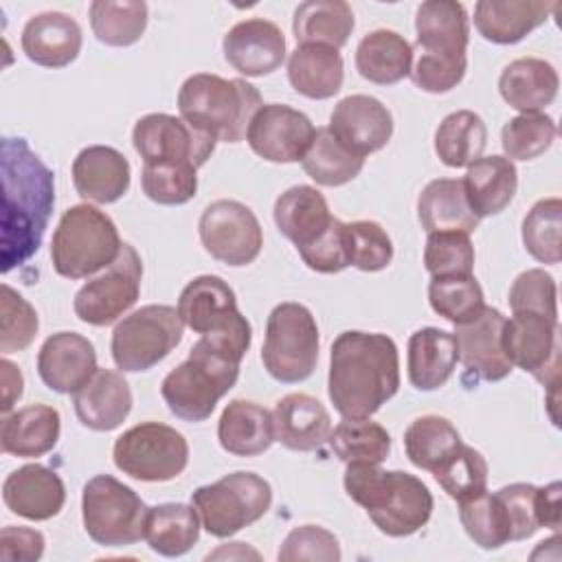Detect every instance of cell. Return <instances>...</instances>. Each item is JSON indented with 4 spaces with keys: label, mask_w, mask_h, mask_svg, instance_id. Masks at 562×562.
<instances>
[{
    "label": "cell",
    "mask_w": 562,
    "mask_h": 562,
    "mask_svg": "<svg viewBox=\"0 0 562 562\" xmlns=\"http://www.w3.org/2000/svg\"><path fill=\"white\" fill-rule=\"evenodd\" d=\"M224 59L246 77L274 72L285 59L283 31L263 18L237 22L222 42Z\"/></svg>",
    "instance_id": "44dd1931"
},
{
    "label": "cell",
    "mask_w": 562,
    "mask_h": 562,
    "mask_svg": "<svg viewBox=\"0 0 562 562\" xmlns=\"http://www.w3.org/2000/svg\"><path fill=\"white\" fill-rule=\"evenodd\" d=\"M518 173L505 156H481L468 165L463 189L472 211L479 217L498 215L514 200Z\"/></svg>",
    "instance_id": "d590c367"
},
{
    "label": "cell",
    "mask_w": 562,
    "mask_h": 562,
    "mask_svg": "<svg viewBox=\"0 0 562 562\" xmlns=\"http://www.w3.org/2000/svg\"><path fill=\"white\" fill-rule=\"evenodd\" d=\"M327 127L347 149L364 158L391 140L393 116L380 99L351 94L336 103Z\"/></svg>",
    "instance_id": "d6986e66"
},
{
    "label": "cell",
    "mask_w": 562,
    "mask_h": 562,
    "mask_svg": "<svg viewBox=\"0 0 562 562\" xmlns=\"http://www.w3.org/2000/svg\"><path fill=\"white\" fill-rule=\"evenodd\" d=\"M356 68L360 77L371 83H397L411 75L413 46L395 31H371L360 40L356 48Z\"/></svg>",
    "instance_id": "8d00e7d4"
},
{
    "label": "cell",
    "mask_w": 562,
    "mask_h": 562,
    "mask_svg": "<svg viewBox=\"0 0 562 562\" xmlns=\"http://www.w3.org/2000/svg\"><path fill=\"white\" fill-rule=\"evenodd\" d=\"M461 443L459 430L439 415H424L411 422L404 432L406 457L413 465L432 472L439 468Z\"/></svg>",
    "instance_id": "ee69618b"
},
{
    "label": "cell",
    "mask_w": 562,
    "mask_h": 562,
    "mask_svg": "<svg viewBox=\"0 0 562 562\" xmlns=\"http://www.w3.org/2000/svg\"><path fill=\"white\" fill-rule=\"evenodd\" d=\"M4 505L26 520H48L66 503V487L57 472L40 463H26L13 470L2 483Z\"/></svg>",
    "instance_id": "7402d4cb"
},
{
    "label": "cell",
    "mask_w": 562,
    "mask_h": 562,
    "mask_svg": "<svg viewBox=\"0 0 562 562\" xmlns=\"http://www.w3.org/2000/svg\"><path fill=\"white\" fill-rule=\"evenodd\" d=\"M77 419L97 432L119 428L132 411V391L123 373L97 369L94 375L72 395Z\"/></svg>",
    "instance_id": "d4e9b609"
},
{
    "label": "cell",
    "mask_w": 562,
    "mask_h": 562,
    "mask_svg": "<svg viewBox=\"0 0 562 562\" xmlns=\"http://www.w3.org/2000/svg\"><path fill=\"white\" fill-rule=\"evenodd\" d=\"M316 127L310 116L283 103H263L246 130L250 149L268 162H299L312 145Z\"/></svg>",
    "instance_id": "e0dca14e"
},
{
    "label": "cell",
    "mask_w": 562,
    "mask_h": 562,
    "mask_svg": "<svg viewBox=\"0 0 562 562\" xmlns=\"http://www.w3.org/2000/svg\"><path fill=\"white\" fill-rule=\"evenodd\" d=\"M305 173L321 187H340L351 182L364 167V158L347 149L329 127H318L310 149L303 156Z\"/></svg>",
    "instance_id": "60d3db41"
},
{
    "label": "cell",
    "mask_w": 562,
    "mask_h": 562,
    "mask_svg": "<svg viewBox=\"0 0 562 562\" xmlns=\"http://www.w3.org/2000/svg\"><path fill=\"white\" fill-rule=\"evenodd\" d=\"M92 342L77 331H57L44 340L37 353L42 382L61 395H75L97 371Z\"/></svg>",
    "instance_id": "ffe728a7"
},
{
    "label": "cell",
    "mask_w": 562,
    "mask_h": 562,
    "mask_svg": "<svg viewBox=\"0 0 562 562\" xmlns=\"http://www.w3.org/2000/svg\"><path fill=\"white\" fill-rule=\"evenodd\" d=\"M0 371H2V413L7 415L15 406V402L22 397L24 378H22V371L7 358L0 360Z\"/></svg>",
    "instance_id": "6125c7cd"
},
{
    "label": "cell",
    "mask_w": 562,
    "mask_h": 562,
    "mask_svg": "<svg viewBox=\"0 0 562 562\" xmlns=\"http://www.w3.org/2000/svg\"><path fill=\"white\" fill-rule=\"evenodd\" d=\"M200 527L202 522L193 505L162 503L147 509L145 540L158 555L178 558L198 542Z\"/></svg>",
    "instance_id": "74e56055"
},
{
    "label": "cell",
    "mask_w": 562,
    "mask_h": 562,
    "mask_svg": "<svg viewBox=\"0 0 562 562\" xmlns=\"http://www.w3.org/2000/svg\"><path fill=\"white\" fill-rule=\"evenodd\" d=\"M459 520L465 533L481 549H498L512 542V522L509 514L498 494H490L487 490L459 501Z\"/></svg>",
    "instance_id": "f6af8a7d"
},
{
    "label": "cell",
    "mask_w": 562,
    "mask_h": 562,
    "mask_svg": "<svg viewBox=\"0 0 562 562\" xmlns=\"http://www.w3.org/2000/svg\"><path fill=\"white\" fill-rule=\"evenodd\" d=\"M424 266L430 277H470L474 272V246L468 233H430L424 248Z\"/></svg>",
    "instance_id": "816d5d0a"
},
{
    "label": "cell",
    "mask_w": 562,
    "mask_h": 562,
    "mask_svg": "<svg viewBox=\"0 0 562 562\" xmlns=\"http://www.w3.org/2000/svg\"><path fill=\"white\" fill-rule=\"evenodd\" d=\"M61 430L59 411L46 404H31L4 415L0 426L2 452L13 457H42L57 446Z\"/></svg>",
    "instance_id": "d6a6232c"
},
{
    "label": "cell",
    "mask_w": 562,
    "mask_h": 562,
    "mask_svg": "<svg viewBox=\"0 0 562 562\" xmlns=\"http://www.w3.org/2000/svg\"><path fill=\"white\" fill-rule=\"evenodd\" d=\"M114 465L145 483H162L182 474L189 463V443L182 432L167 424L143 422L116 437Z\"/></svg>",
    "instance_id": "8fae6325"
},
{
    "label": "cell",
    "mask_w": 562,
    "mask_h": 562,
    "mask_svg": "<svg viewBox=\"0 0 562 562\" xmlns=\"http://www.w3.org/2000/svg\"><path fill=\"white\" fill-rule=\"evenodd\" d=\"M356 26L353 11L342 0L301 2L292 18V31L299 44H321L342 48Z\"/></svg>",
    "instance_id": "f35d334b"
},
{
    "label": "cell",
    "mask_w": 562,
    "mask_h": 562,
    "mask_svg": "<svg viewBox=\"0 0 562 562\" xmlns=\"http://www.w3.org/2000/svg\"><path fill=\"white\" fill-rule=\"evenodd\" d=\"M198 169L187 165H143V193L162 206L189 202L198 191Z\"/></svg>",
    "instance_id": "f5cc1de1"
},
{
    "label": "cell",
    "mask_w": 562,
    "mask_h": 562,
    "mask_svg": "<svg viewBox=\"0 0 562 562\" xmlns=\"http://www.w3.org/2000/svg\"><path fill=\"white\" fill-rule=\"evenodd\" d=\"M345 492L371 518V522L391 538H404L419 531L432 514L430 490L413 474L402 470H382L369 463H349L345 470Z\"/></svg>",
    "instance_id": "277c9868"
},
{
    "label": "cell",
    "mask_w": 562,
    "mask_h": 562,
    "mask_svg": "<svg viewBox=\"0 0 562 562\" xmlns=\"http://www.w3.org/2000/svg\"><path fill=\"white\" fill-rule=\"evenodd\" d=\"M417 217L428 235L446 231L470 235L481 222L468 202L463 180L457 178L430 180L419 193Z\"/></svg>",
    "instance_id": "4dcf8cb0"
},
{
    "label": "cell",
    "mask_w": 562,
    "mask_h": 562,
    "mask_svg": "<svg viewBox=\"0 0 562 562\" xmlns=\"http://www.w3.org/2000/svg\"><path fill=\"white\" fill-rule=\"evenodd\" d=\"M147 509L130 485L110 474H97L83 485V529L101 547H130L145 538Z\"/></svg>",
    "instance_id": "30bf717a"
},
{
    "label": "cell",
    "mask_w": 562,
    "mask_h": 562,
    "mask_svg": "<svg viewBox=\"0 0 562 562\" xmlns=\"http://www.w3.org/2000/svg\"><path fill=\"white\" fill-rule=\"evenodd\" d=\"M419 57L411 68L413 83L430 94L450 92L468 70V11L457 0H428L415 15Z\"/></svg>",
    "instance_id": "5b68a950"
},
{
    "label": "cell",
    "mask_w": 562,
    "mask_h": 562,
    "mask_svg": "<svg viewBox=\"0 0 562 562\" xmlns=\"http://www.w3.org/2000/svg\"><path fill=\"white\" fill-rule=\"evenodd\" d=\"M487 145V130L483 119L472 110H457L448 114L435 132V151L448 167H468L483 156Z\"/></svg>",
    "instance_id": "ab89813d"
},
{
    "label": "cell",
    "mask_w": 562,
    "mask_h": 562,
    "mask_svg": "<svg viewBox=\"0 0 562 562\" xmlns=\"http://www.w3.org/2000/svg\"><path fill=\"white\" fill-rule=\"evenodd\" d=\"M560 483L553 481L544 487H538V520L540 527L558 529L560 527Z\"/></svg>",
    "instance_id": "94428289"
},
{
    "label": "cell",
    "mask_w": 562,
    "mask_h": 562,
    "mask_svg": "<svg viewBox=\"0 0 562 562\" xmlns=\"http://www.w3.org/2000/svg\"><path fill=\"white\" fill-rule=\"evenodd\" d=\"M345 248L349 266L362 272L384 270L393 259V241L389 233L371 220L345 222Z\"/></svg>",
    "instance_id": "f907efd6"
},
{
    "label": "cell",
    "mask_w": 562,
    "mask_h": 562,
    "mask_svg": "<svg viewBox=\"0 0 562 562\" xmlns=\"http://www.w3.org/2000/svg\"><path fill=\"white\" fill-rule=\"evenodd\" d=\"M0 314V351L13 353L26 349L40 329L35 307L11 285L2 283Z\"/></svg>",
    "instance_id": "db71d44e"
},
{
    "label": "cell",
    "mask_w": 562,
    "mask_h": 562,
    "mask_svg": "<svg viewBox=\"0 0 562 562\" xmlns=\"http://www.w3.org/2000/svg\"><path fill=\"white\" fill-rule=\"evenodd\" d=\"M507 301L512 312H536L549 318H558L555 279L540 268L520 272L509 288Z\"/></svg>",
    "instance_id": "11a10c76"
},
{
    "label": "cell",
    "mask_w": 562,
    "mask_h": 562,
    "mask_svg": "<svg viewBox=\"0 0 562 562\" xmlns=\"http://www.w3.org/2000/svg\"><path fill=\"white\" fill-rule=\"evenodd\" d=\"M178 314L182 323L200 336L220 331L244 316L237 310L233 288L215 274L195 277L182 288L178 299Z\"/></svg>",
    "instance_id": "603a6c76"
},
{
    "label": "cell",
    "mask_w": 562,
    "mask_h": 562,
    "mask_svg": "<svg viewBox=\"0 0 562 562\" xmlns=\"http://www.w3.org/2000/svg\"><path fill=\"white\" fill-rule=\"evenodd\" d=\"M81 26L61 11H44L33 15L22 29L24 55L44 68H64L77 59L81 50Z\"/></svg>",
    "instance_id": "cb8c5ba5"
},
{
    "label": "cell",
    "mask_w": 562,
    "mask_h": 562,
    "mask_svg": "<svg viewBox=\"0 0 562 562\" xmlns=\"http://www.w3.org/2000/svg\"><path fill=\"white\" fill-rule=\"evenodd\" d=\"M400 389V356L393 338L342 331L331 342L327 393L342 419H369Z\"/></svg>",
    "instance_id": "3957f363"
},
{
    "label": "cell",
    "mask_w": 562,
    "mask_h": 562,
    "mask_svg": "<svg viewBox=\"0 0 562 562\" xmlns=\"http://www.w3.org/2000/svg\"><path fill=\"white\" fill-rule=\"evenodd\" d=\"M272 213L279 233L290 239L296 250L312 246L334 222L325 195L310 184H296L281 193Z\"/></svg>",
    "instance_id": "83f0119b"
},
{
    "label": "cell",
    "mask_w": 562,
    "mask_h": 562,
    "mask_svg": "<svg viewBox=\"0 0 562 562\" xmlns=\"http://www.w3.org/2000/svg\"><path fill=\"white\" fill-rule=\"evenodd\" d=\"M342 226H345V222L334 217L331 226L312 246L296 250L310 270H316L323 274H334L349 266Z\"/></svg>",
    "instance_id": "680465c9"
},
{
    "label": "cell",
    "mask_w": 562,
    "mask_h": 562,
    "mask_svg": "<svg viewBox=\"0 0 562 562\" xmlns=\"http://www.w3.org/2000/svg\"><path fill=\"white\" fill-rule=\"evenodd\" d=\"M558 70L538 57L509 61L498 77V92L520 114L542 112L558 97Z\"/></svg>",
    "instance_id": "f546056e"
},
{
    "label": "cell",
    "mask_w": 562,
    "mask_h": 562,
    "mask_svg": "<svg viewBox=\"0 0 562 562\" xmlns=\"http://www.w3.org/2000/svg\"><path fill=\"white\" fill-rule=\"evenodd\" d=\"M132 143L143 165H187L200 169L215 149V138L182 116L154 112L136 121Z\"/></svg>",
    "instance_id": "4fadbf2b"
},
{
    "label": "cell",
    "mask_w": 562,
    "mask_h": 562,
    "mask_svg": "<svg viewBox=\"0 0 562 562\" xmlns=\"http://www.w3.org/2000/svg\"><path fill=\"white\" fill-rule=\"evenodd\" d=\"M340 555L338 538L318 525L294 527L277 553L279 562H338Z\"/></svg>",
    "instance_id": "9f6ffc18"
},
{
    "label": "cell",
    "mask_w": 562,
    "mask_h": 562,
    "mask_svg": "<svg viewBox=\"0 0 562 562\" xmlns=\"http://www.w3.org/2000/svg\"><path fill=\"white\" fill-rule=\"evenodd\" d=\"M288 79L299 94L323 101L342 88L345 64L336 48L299 44L288 59Z\"/></svg>",
    "instance_id": "e575fe53"
},
{
    "label": "cell",
    "mask_w": 562,
    "mask_h": 562,
    "mask_svg": "<svg viewBox=\"0 0 562 562\" xmlns=\"http://www.w3.org/2000/svg\"><path fill=\"white\" fill-rule=\"evenodd\" d=\"M509 514L512 540L531 538L540 529L538 520V487L529 483H512L496 492Z\"/></svg>",
    "instance_id": "6f0895ef"
},
{
    "label": "cell",
    "mask_w": 562,
    "mask_h": 562,
    "mask_svg": "<svg viewBox=\"0 0 562 562\" xmlns=\"http://www.w3.org/2000/svg\"><path fill=\"white\" fill-rule=\"evenodd\" d=\"M432 476L443 492L459 503L487 490V461L479 450L461 441L454 452L432 470Z\"/></svg>",
    "instance_id": "c3c4849f"
},
{
    "label": "cell",
    "mask_w": 562,
    "mask_h": 562,
    "mask_svg": "<svg viewBox=\"0 0 562 562\" xmlns=\"http://www.w3.org/2000/svg\"><path fill=\"white\" fill-rule=\"evenodd\" d=\"M252 340L246 316L237 323L202 334L189 358L169 371L160 384L167 408L184 422H204L215 404L235 386L239 364Z\"/></svg>",
    "instance_id": "7a4b0ae2"
},
{
    "label": "cell",
    "mask_w": 562,
    "mask_h": 562,
    "mask_svg": "<svg viewBox=\"0 0 562 562\" xmlns=\"http://www.w3.org/2000/svg\"><path fill=\"white\" fill-rule=\"evenodd\" d=\"M261 105V94L252 83L211 72L187 77L178 92L180 116L222 143H239Z\"/></svg>",
    "instance_id": "8992f818"
},
{
    "label": "cell",
    "mask_w": 562,
    "mask_h": 562,
    "mask_svg": "<svg viewBox=\"0 0 562 562\" xmlns=\"http://www.w3.org/2000/svg\"><path fill=\"white\" fill-rule=\"evenodd\" d=\"M483 290L474 274L470 277H432L428 283L430 307L450 321L452 325H463L474 321L483 307Z\"/></svg>",
    "instance_id": "bcb514c9"
},
{
    "label": "cell",
    "mask_w": 562,
    "mask_h": 562,
    "mask_svg": "<svg viewBox=\"0 0 562 562\" xmlns=\"http://www.w3.org/2000/svg\"><path fill=\"white\" fill-rule=\"evenodd\" d=\"M318 325L301 303H279L266 323L261 362L283 384L307 380L318 362Z\"/></svg>",
    "instance_id": "ba28073f"
},
{
    "label": "cell",
    "mask_w": 562,
    "mask_h": 562,
    "mask_svg": "<svg viewBox=\"0 0 562 562\" xmlns=\"http://www.w3.org/2000/svg\"><path fill=\"white\" fill-rule=\"evenodd\" d=\"M459 362L454 334L422 327L408 338V380L419 391L443 386Z\"/></svg>",
    "instance_id": "836d02e7"
},
{
    "label": "cell",
    "mask_w": 562,
    "mask_h": 562,
    "mask_svg": "<svg viewBox=\"0 0 562 562\" xmlns=\"http://www.w3.org/2000/svg\"><path fill=\"white\" fill-rule=\"evenodd\" d=\"M454 327L459 360L468 375L498 382L512 373V362L503 349L505 316L501 310L485 305L474 321Z\"/></svg>",
    "instance_id": "ac0fdd59"
},
{
    "label": "cell",
    "mask_w": 562,
    "mask_h": 562,
    "mask_svg": "<svg viewBox=\"0 0 562 562\" xmlns=\"http://www.w3.org/2000/svg\"><path fill=\"white\" fill-rule=\"evenodd\" d=\"M202 527L215 538H231L257 522L272 505L270 483L255 472H233L191 494Z\"/></svg>",
    "instance_id": "9c48e42d"
},
{
    "label": "cell",
    "mask_w": 562,
    "mask_h": 562,
    "mask_svg": "<svg viewBox=\"0 0 562 562\" xmlns=\"http://www.w3.org/2000/svg\"><path fill=\"white\" fill-rule=\"evenodd\" d=\"M331 452L349 463L380 465L391 452V435L371 419H345L327 437Z\"/></svg>",
    "instance_id": "7bdbcfd3"
},
{
    "label": "cell",
    "mask_w": 562,
    "mask_h": 562,
    "mask_svg": "<svg viewBox=\"0 0 562 562\" xmlns=\"http://www.w3.org/2000/svg\"><path fill=\"white\" fill-rule=\"evenodd\" d=\"M274 441L294 452L318 450L329 432L331 417L327 408L312 395L288 393L272 411Z\"/></svg>",
    "instance_id": "4316f807"
},
{
    "label": "cell",
    "mask_w": 562,
    "mask_h": 562,
    "mask_svg": "<svg viewBox=\"0 0 562 562\" xmlns=\"http://www.w3.org/2000/svg\"><path fill=\"white\" fill-rule=\"evenodd\" d=\"M123 241L116 224L92 204L64 211L50 239V261L59 277L86 279L105 270L121 255Z\"/></svg>",
    "instance_id": "52a82bcc"
},
{
    "label": "cell",
    "mask_w": 562,
    "mask_h": 562,
    "mask_svg": "<svg viewBox=\"0 0 562 562\" xmlns=\"http://www.w3.org/2000/svg\"><path fill=\"white\" fill-rule=\"evenodd\" d=\"M72 184L83 200L112 204L130 189V162L114 147H83L72 162Z\"/></svg>",
    "instance_id": "484cf974"
},
{
    "label": "cell",
    "mask_w": 562,
    "mask_h": 562,
    "mask_svg": "<svg viewBox=\"0 0 562 562\" xmlns=\"http://www.w3.org/2000/svg\"><path fill=\"white\" fill-rule=\"evenodd\" d=\"M178 307L145 305L125 316L112 331V358L121 371H147L165 360L182 340Z\"/></svg>",
    "instance_id": "7c38bea8"
},
{
    "label": "cell",
    "mask_w": 562,
    "mask_h": 562,
    "mask_svg": "<svg viewBox=\"0 0 562 562\" xmlns=\"http://www.w3.org/2000/svg\"><path fill=\"white\" fill-rule=\"evenodd\" d=\"M90 26L101 44L130 46L147 29V4L143 0H94Z\"/></svg>",
    "instance_id": "b9f144b4"
},
{
    "label": "cell",
    "mask_w": 562,
    "mask_h": 562,
    "mask_svg": "<svg viewBox=\"0 0 562 562\" xmlns=\"http://www.w3.org/2000/svg\"><path fill=\"white\" fill-rule=\"evenodd\" d=\"M248 558L259 560L261 555L255 549H250L246 542H228L206 555V560H248Z\"/></svg>",
    "instance_id": "be15d7a7"
},
{
    "label": "cell",
    "mask_w": 562,
    "mask_h": 562,
    "mask_svg": "<svg viewBox=\"0 0 562 562\" xmlns=\"http://www.w3.org/2000/svg\"><path fill=\"white\" fill-rule=\"evenodd\" d=\"M558 7L542 0H481L474 7V26L487 42L516 44L544 24Z\"/></svg>",
    "instance_id": "f1b7e54d"
},
{
    "label": "cell",
    "mask_w": 562,
    "mask_h": 562,
    "mask_svg": "<svg viewBox=\"0 0 562 562\" xmlns=\"http://www.w3.org/2000/svg\"><path fill=\"white\" fill-rule=\"evenodd\" d=\"M503 349L512 367L529 371L547 386H555L560 367L558 318L536 312H514L503 327Z\"/></svg>",
    "instance_id": "2e32d148"
},
{
    "label": "cell",
    "mask_w": 562,
    "mask_h": 562,
    "mask_svg": "<svg viewBox=\"0 0 562 562\" xmlns=\"http://www.w3.org/2000/svg\"><path fill=\"white\" fill-rule=\"evenodd\" d=\"M44 536L29 527H2L0 558L7 562H35L44 553Z\"/></svg>",
    "instance_id": "91938a15"
},
{
    "label": "cell",
    "mask_w": 562,
    "mask_h": 562,
    "mask_svg": "<svg viewBox=\"0 0 562 562\" xmlns=\"http://www.w3.org/2000/svg\"><path fill=\"white\" fill-rule=\"evenodd\" d=\"M558 136V125L544 112L518 114L503 125L501 143L505 158L533 160L544 154Z\"/></svg>",
    "instance_id": "681fc988"
},
{
    "label": "cell",
    "mask_w": 562,
    "mask_h": 562,
    "mask_svg": "<svg viewBox=\"0 0 562 562\" xmlns=\"http://www.w3.org/2000/svg\"><path fill=\"white\" fill-rule=\"evenodd\" d=\"M204 250L233 268L252 263L263 246V233L257 215L237 200L211 202L198 222Z\"/></svg>",
    "instance_id": "9a60e30c"
},
{
    "label": "cell",
    "mask_w": 562,
    "mask_h": 562,
    "mask_svg": "<svg viewBox=\"0 0 562 562\" xmlns=\"http://www.w3.org/2000/svg\"><path fill=\"white\" fill-rule=\"evenodd\" d=\"M2 272L26 263L42 246L55 204V176L24 138H2Z\"/></svg>",
    "instance_id": "6da1fadb"
},
{
    "label": "cell",
    "mask_w": 562,
    "mask_h": 562,
    "mask_svg": "<svg viewBox=\"0 0 562 562\" xmlns=\"http://www.w3.org/2000/svg\"><path fill=\"white\" fill-rule=\"evenodd\" d=\"M217 439L235 457H257L274 441L272 413L257 402L233 400L220 415Z\"/></svg>",
    "instance_id": "1f68e13d"
},
{
    "label": "cell",
    "mask_w": 562,
    "mask_h": 562,
    "mask_svg": "<svg viewBox=\"0 0 562 562\" xmlns=\"http://www.w3.org/2000/svg\"><path fill=\"white\" fill-rule=\"evenodd\" d=\"M560 231H562V200L560 198L538 200L522 220V244L536 261L555 266L562 259Z\"/></svg>",
    "instance_id": "7dc6e473"
},
{
    "label": "cell",
    "mask_w": 562,
    "mask_h": 562,
    "mask_svg": "<svg viewBox=\"0 0 562 562\" xmlns=\"http://www.w3.org/2000/svg\"><path fill=\"white\" fill-rule=\"evenodd\" d=\"M140 279L143 261L134 246L123 244L116 261L75 294V314L94 327L112 325L138 301Z\"/></svg>",
    "instance_id": "5bb4252c"
}]
</instances>
